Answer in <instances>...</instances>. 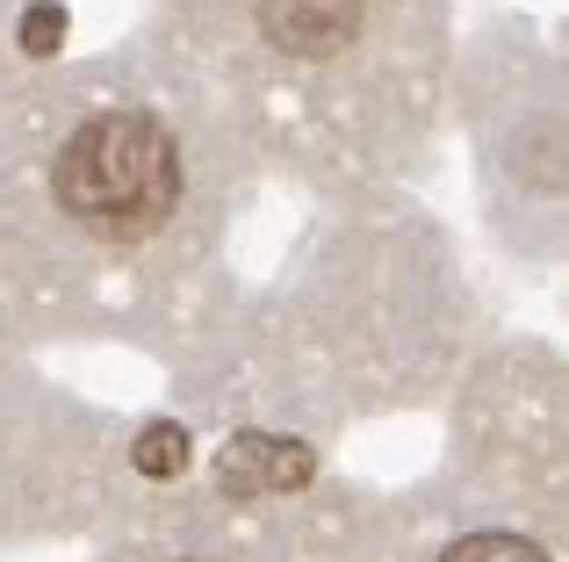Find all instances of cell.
Instances as JSON below:
<instances>
[{
  "label": "cell",
  "instance_id": "obj_1",
  "mask_svg": "<svg viewBox=\"0 0 569 562\" xmlns=\"http://www.w3.org/2000/svg\"><path fill=\"white\" fill-rule=\"evenodd\" d=\"M43 231L80 245L87 260H130L167 245L188 224V138L159 101L87 94L43 138L37 173Z\"/></svg>",
  "mask_w": 569,
  "mask_h": 562
},
{
  "label": "cell",
  "instance_id": "obj_2",
  "mask_svg": "<svg viewBox=\"0 0 569 562\" xmlns=\"http://www.w3.org/2000/svg\"><path fill=\"white\" fill-rule=\"evenodd\" d=\"M246 29L281 66L332 72L376 37V0H246Z\"/></svg>",
  "mask_w": 569,
  "mask_h": 562
},
{
  "label": "cell",
  "instance_id": "obj_3",
  "mask_svg": "<svg viewBox=\"0 0 569 562\" xmlns=\"http://www.w3.org/2000/svg\"><path fill=\"white\" fill-rule=\"evenodd\" d=\"M440 562H548V549H533L527 534H461Z\"/></svg>",
  "mask_w": 569,
  "mask_h": 562
},
{
  "label": "cell",
  "instance_id": "obj_4",
  "mask_svg": "<svg viewBox=\"0 0 569 562\" xmlns=\"http://www.w3.org/2000/svg\"><path fill=\"white\" fill-rule=\"evenodd\" d=\"M173 562H217V555H173Z\"/></svg>",
  "mask_w": 569,
  "mask_h": 562
}]
</instances>
